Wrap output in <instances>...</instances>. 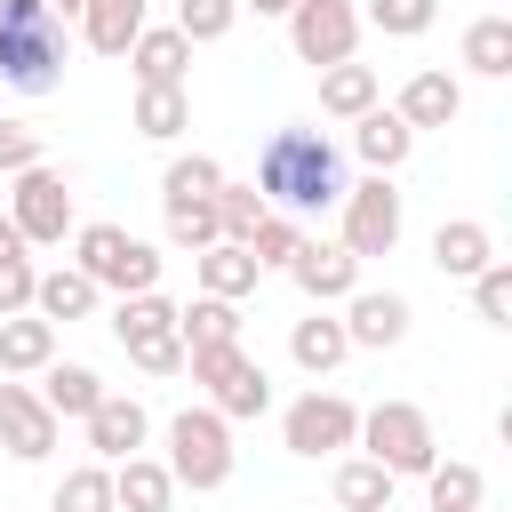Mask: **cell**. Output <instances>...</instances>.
I'll list each match as a JSON object with an SVG mask.
<instances>
[{
  "label": "cell",
  "mask_w": 512,
  "mask_h": 512,
  "mask_svg": "<svg viewBox=\"0 0 512 512\" xmlns=\"http://www.w3.org/2000/svg\"><path fill=\"white\" fill-rule=\"evenodd\" d=\"M432 16H440V0H368V24H376V32H392V40L432 32Z\"/></svg>",
  "instance_id": "obj_39"
},
{
  "label": "cell",
  "mask_w": 512,
  "mask_h": 512,
  "mask_svg": "<svg viewBox=\"0 0 512 512\" xmlns=\"http://www.w3.org/2000/svg\"><path fill=\"white\" fill-rule=\"evenodd\" d=\"M40 400H48L56 416H88V408L104 400V376L80 368V360H48V368H40Z\"/></svg>",
  "instance_id": "obj_28"
},
{
  "label": "cell",
  "mask_w": 512,
  "mask_h": 512,
  "mask_svg": "<svg viewBox=\"0 0 512 512\" xmlns=\"http://www.w3.org/2000/svg\"><path fill=\"white\" fill-rule=\"evenodd\" d=\"M168 240L200 256L208 240H224V232H216V208H208V200H200V208H168Z\"/></svg>",
  "instance_id": "obj_41"
},
{
  "label": "cell",
  "mask_w": 512,
  "mask_h": 512,
  "mask_svg": "<svg viewBox=\"0 0 512 512\" xmlns=\"http://www.w3.org/2000/svg\"><path fill=\"white\" fill-rule=\"evenodd\" d=\"M392 488H400V480H392L376 456L336 464V504H344V512H384V504H392Z\"/></svg>",
  "instance_id": "obj_31"
},
{
  "label": "cell",
  "mask_w": 512,
  "mask_h": 512,
  "mask_svg": "<svg viewBox=\"0 0 512 512\" xmlns=\"http://www.w3.org/2000/svg\"><path fill=\"white\" fill-rule=\"evenodd\" d=\"M48 512H112V464H72L48 496Z\"/></svg>",
  "instance_id": "obj_34"
},
{
  "label": "cell",
  "mask_w": 512,
  "mask_h": 512,
  "mask_svg": "<svg viewBox=\"0 0 512 512\" xmlns=\"http://www.w3.org/2000/svg\"><path fill=\"white\" fill-rule=\"evenodd\" d=\"M32 160H40V128L32 120H0V176H16Z\"/></svg>",
  "instance_id": "obj_42"
},
{
  "label": "cell",
  "mask_w": 512,
  "mask_h": 512,
  "mask_svg": "<svg viewBox=\"0 0 512 512\" xmlns=\"http://www.w3.org/2000/svg\"><path fill=\"white\" fill-rule=\"evenodd\" d=\"M392 480H424L432 464H440V440H432V416L416 408V400H376V408H360V432H352Z\"/></svg>",
  "instance_id": "obj_3"
},
{
  "label": "cell",
  "mask_w": 512,
  "mask_h": 512,
  "mask_svg": "<svg viewBox=\"0 0 512 512\" xmlns=\"http://www.w3.org/2000/svg\"><path fill=\"white\" fill-rule=\"evenodd\" d=\"M408 320H416V312H408L400 288H352V296H344V336H352L360 352H392V344L408 336Z\"/></svg>",
  "instance_id": "obj_14"
},
{
  "label": "cell",
  "mask_w": 512,
  "mask_h": 512,
  "mask_svg": "<svg viewBox=\"0 0 512 512\" xmlns=\"http://www.w3.org/2000/svg\"><path fill=\"white\" fill-rule=\"evenodd\" d=\"M144 16H152V0H80V40L96 56H128V40L144 32Z\"/></svg>",
  "instance_id": "obj_20"
},
{
  "label": "cell",
  "mask_w": 512,
  "mask_h": 512,
  "mask_svg": "<svg viewBox=\"0 0 512 512\" xmlns=\"http://www.w3.org/2000/svg\"><path fill=\"white\" fill-rule=\"evenodd\" d=\"M216 184H224V168H216L208 152H176L168 176H160V200H168V208H200V200H216Z\"/></svg>",
  "instance_id": "obj_30"
},
{
  "label": "cell",
  "mask_w": 512,
  "mask_h": 512,
  "mask_svg": "<svg viewBox=\"0 0 512 512\" xmlns=\"http://www.w3.org/2000/svg\"><path fill=\"white\" fill-rule=\"evenodd\" d=\"M472 312L488 328H512V264H480L472 272Z\"/></svg>",
  "instance_id": "obj_38"
},
{
  "label": "cell",
  "mask_w": 512,
  "mask_h": 512,
  "mask_svg": "<svg viewBox=\"0 0 512 512\" xmlns=\"http://www.w3.org/2000/svg\"><path fill=\"white\" fill-rule=\"evenodd\" d=\"M424 496H432V512H480L488 480H480V464H432L424 472Z\"/></svg>",
  "instance_id": "obj_33"
},
{
  "label": "cell",
  "mask_w": 512,
  "mask_h": 512,
  "mask_svg": "<svg viewBox=\"0 0 512 512\" xmlns=\"http://www.w3.org/2000/svg\"><path fill=\"white\" fill-rule=\"evenodd\" d=\"M96 296H104V288H96L80 264H56V272H40V280H32V312H40V320H88V312H96Z\"/></svg>",
  "instance_id": "obj_23"
},
{
  "label": "cell",
  "mask_w": 512,
  "mask_h": 512,
  "mask_svg": "<svg viewBox=\"0 0 512 512\" xmlns=\"http://www.w3.org/2000/svg\"><path fill=\"white\" fill-rule=\"evenodd\" d=\"M288 280H296L312 304H344V296L360 288V256H352L344 240H312V232H304V248L288 256Z\"/></svg>",
  "instance_id": "obj_13"
},
{
  "label": "cell",
  "mask_w": 512,
  "mask_h": 512,
  "mask_svg": "<svg viewBox=\"0 0 512 512\" xmlns=\"http://www.w3.org/2000/svg\"><path fill=\"white\" fill-rule=\"evenodd\" d=\"M240 248L256 256V272H272V264L288 272V256L304 248V216H280V208H272V216H264V224H256V232L240 240Z\"/></svg>",
  "instance_id": "obj_35"
},
{
  "label": "cell",
  "mask_w": 512,
  "mask_h": 512,
  "mask_svg": "<svg viewBox=\"0 0 512 512\" xmlns=\"http://www.w3.org/2000/svg\"><path fill=\"white\" fill-rule=\"evenodd\" d=\"M344 352H352V336H344V320H336V312H312V320H296V328H288V360H296L304 376H328Z\"/></svg>",
  "instance_id": "obj_25"
},
{
  "label": "cell",
  "mask_w": 512,
  "mask_h": 512,
  "mask_svg": "<svg viewBox=\"0 0 512 512\" xmlns=\"http://www.w3.org/2000/svg\"><path fill=\"white\" fill-rule=\"evenodd\" d=\"M168 504H176L168 464H152V456H120L112 464V512H168Z\"/></svg>",
  "instance_id": "obj_22"
},
{
  "label": "cell",
  "mask_w": 512,
  "mask_h": 512,
  "mask_svg": "<svg viewBox=\"0 0 512 512\" xmlns=\"http://www.w3.org/2000/svg\"><path fill=\"white\" fill-rule=\"evenodd\" d=\"M184 128H192V96H184V88H136V136L176 144Z\"/></svg>",
  "instance_id": "obj_29"
},
{
  "label": "cell",
  "mask_w": 512,
  "mask_h": 512,
  "mask_svg": "<svg viewBox=\"0 0 512 512\" xmlns=\"http://www.w3.org/2000/svg\"><path fill=\"white\" fill-rule=\"evenodd\" d=\"M192 272H200V296H232V304H240V296H256V280H264V272H256V256H248L240 240H208V248L192 256Z\"/></svg>",
  "instance_id": "obj_21"
},
{
  "label": "cell",
  "mask_w": 512,
  "mask_h": 512,
  "mask_svg": "<svg viewBox=\"0 0 512 512\" xmlns=\"http://www.w3.org/2000/svg\"><path fill=\"white\" fill-rule=\"evenodd\" d=\"M288 48L304 64H344L360 48V8L352 0H296L288 8Z\"/></svg>",
  "instance_id": "obj_11"
},
{
  "label": "cell",
  "mask_w": 512,
  "mask_h": 512,
  "mask_svg": "<svg viewBox=\"0 0 512 512\" xmlns=\"http://www.w3.org/2000/svg\"><path fill=\"white\" fill-rule=\"evenodd\" d=\"M32 248H0V312H32Z\"/></svg>",
  "instance_id": "obj_40"
},
{
  "label": "cell",
  "mask_w": 512,
  "mask_h": 512,
  "mask_svg": "<svg viewBox=\"0 0 512 512\" xmlns=\"http://www.w3.org/2000/svg\"><path fill=\"white\" fill-rule=\"evenodd\" d=\"M240 24V0H176V32L192 40V48H208V40H224Z\"/></svg>",
  "instance_id": "obj_37"
},
{
  "label": "cell",
  "mask_w": 512,
  "mask_h": 512,
  "mask_svg": "<svg viewBox=\"0 0 512 512\" xmlns=\"http://www.w3.org/2000/svg\"><path fill=\"white\" fill-rule=\"evenodd\" d=\"M112 336H120V352H128L144 376H176V368H184L176 304H168L160 288H136V296H120V312H112Z\"/></svg>",
  "instance_id": "obj_6"
},
{
  "label": "cell",
  "mask_w": 512,
  "mask_h": 512,
  "mask_svg": "<svg viewBox=\"0 0 512 512\" xmlns=\"http://www.w3.org/2000/svg\"><path fill=\"white\" fill-rule=\"evenodd\" d=\"M184 64H192V40H184L176 24H144V32L128 40L136 88H184Z\"/></svg>",
  "instance_id": "obj_16"
},
{
  "label": "cell",
  "mask_w": 512,
  "mask_h": 512,
  "mask_svg": "<svg viewBox=\"0 0 512 512\" xmlns=\"http://www.w3.org/2000/svg\"><path fill=\"white\" fill-rule=\"evenodd\" d=\"M40 8H48V16H80V0H40Z\"/></svg>",
  "instance_id": "obj_44"
},
{
  "label": "cell",
  "mask_w": 512,
  "mask_h": 512,
  "mask_svg": "<svg viewBox=\"0 0 512 512\" xmlns=\"http://www.w3.org/2000/svg\"><path fill=\"white\" fill-rule=\"evenodd\" d=\"M176 336H184V352H200V344H240V304H232V296H192V304H176Z\"/></svg>",
  "instance_id": "obj_26"
},
{
  "label": "cell",
  "mask_w": 512,
  "mask_h": 512,
  "mask_svg": "<svg viewBox=\"0 0 512 512\" xmlns=\"http://www.w3.org/2000/svg\"><path fill=\"white\" fill-rule=\"evenodd\" d=\"M8 224L24 232V248H64V232H72V192H64V176H56L48 160L16 168V184H8Z\"/></svg>",
  "instance_id": "obj_8"
},
{
  "label": "cell",
  "mask_w": 512,
  "mask_h": 512,
  "mask_svg": "<svg viewBox=\"0 0 512 512\" xmlns=\"http://www.w3.org/2000/svg\"><path fill=\"white\" fill-rule=\"evenodd\" d=\"M432 264H440L448 280H472L480 264H496V232H488L480 216H448V224L432 232Z\"/></svg>",
  "instance_id": "obj_19"
},
{
  "label": "cell",
  "mask_w": 512,
  "mask_h": 512,
  "mask_svg": "<svg viewBox=\"0 0 512 512\" xmlns=\"http://www.w3.org/2000/svg\"><path fill=\"white\" fill-rule=\"evenodd\" d=\"M408 128H448L456 112H464V88L448 80V72H416L408 88H400V104H392Z\"/></svg>",
  "instance_id": "obj_24"
},
{
  "label": "cell",
  "mask_w": 512,
  "mask_h": 512,
  "mask_svg": "<svg viewBox=\"0 0 512 512\" xmlns=\"http://www.w3.org/2000/svg\"><path fill=\"white\" fill-rule=\"evenodd\" d=\"M464 64H472L480 80H504V72H512V16H480V24H464Z\"/></svg>",
  "instance_id": "obj_32"
},
{
  "label": "cell",
  "mask_w": 512,
  "mask_h": 512,
  "mask_svg": "<svg viewBox=\"0 0 512 512\" xmlns=\"http://www.w3.org/2000/svg\"><path fill=\"white\" fill-rule=\"evenodd\" d=\"M184 368H192V384H208V408H216L224 424L272 408V376H264L240 344H200V352H184Z\"/></svg>",
  "instance_id": "obj_7"
},
{
  "label": "cell",
  "mask_w": 512,
  "mask_h": 512,
  "mask_svg": "<svg viewBox=\"0 0 512 512\" xmlns=\"http://www.w3.org/2000/svg\"><path fill=\"white\" fill-rule=\"evenodd\" d=\"M352 152H360V160H368L376 176H392V168H400V160L416 152V128H408V120H400L392 104H368V112L352 120Z\"/></svg>",
  "instance_id": "obj_17"
},
{
  "label": "cell",
  "mask_w": 512,
  "mask_h": 512,
  "mask_svg": "<svg viewBox=\"0 0 512 512\" xmlns=\"http://www.w3.org/2000/svg\"><path fill=\"white\" fill-rule=\"evenodd\" d=\"M240 8H256V16H288L296 0H240Z\"/></svg>",
  "instance_id": "obj_43"
},
{
  "label": "cell",
  "mask_w": 512,
  "mask_h": 512,
  "mask_svg": "<svg viewBox=\"0 0 512 512\" xmlns=\"http://www.w3.org/2000/svg\"><path fill=\"white\" fill-rule=\"evenodd\" d=\"M72 264H80L96 288H120V296L160 288V248L136 240V232H120V224H80V232H72Z\"/></svg>",
  "instance_id": "obj_5"
},
{
  "label": "cell",
  "mask_w": 512,
  "mask_h": 512,
  "mask_svg": "<svg viewBox=\"0 0 512 512\" xmlns=\"http://www.w3.org/2000/svg\"><path fill=\"white\" fill-rule=\"evenodd\" d=\"M384 512H392V504H384Z\"/></svg>",
  "instance_id": "obj_45"
},
{
  "label": "cell",
  "mask_w": 512,
  "mask_h": 512,
  "mask_svg": "<svg viewBox=\"0 0 512 512\" xmlns=\"http://www.w3.org/2000/svg\"><path fill=\"white\" fill-rule=\"evenodd\" d=\"M208 208H216V232H224V240H248V232L272 216L256 184H216V200H208Z\"/></svg>",
  "instance_id": "obj_36"
},
{
  "label": "cell",
  "mask_w": 512,
  "mask_h": 512,
  "mask_svg": "<svg viewBox=\"0 0 512 512\" xmlns=\"http://www.w3.org/2000/svg\"><path fill=\"white\" fill-rule=\"evenodd\" d=\"M344 248L368 264V256H392L400 248V192H392V176H360V184H344Z\"/></svg>",
  "instance_id": "obj_9"
},
{
  "label": "cell",
  "mask_w": 512,
  "mask_h": 512,
  "mask_svg": "<svg viewBox=\"0 0 512 512\" xmlns=\"http://www.w3.org/2000/svg\"><path fill=\"white\" fill-rule=\"evenodd\" d=\"M368 104H376V72L368 64H352V56L344 64H320V112L328 120H360Z\"/></svg>",
  "instance_id": "obj_27"
},
{
  "label": "cell",
  "mask_w": 512,
  "mask_h": 512,
  "mask_svg": "<svg viewBox=\"0 0 512 512\" xmlns=\"http://www.w3.org/2000/svg\"><path fill=\"white\" fill-rule=\"evenodd\" d=\"M352 432H360V408L344 392H320V384L304 400H288V416H280L288 456H336V448H352Z\"/></svg>",
  "instance_id": "obj_10"
},
{
  "label": "cell",
  "mask_w": 512,
  "mask_h": 512,
  "mask_svg": "<svg viewBox=\"0 0 512 512\" xmlns=\"http://www.w3.org/2000/svg\"><path fill=\"white\" fill-rule=\"evenodd\" d=\"M168 480L192 488V496H208V488L232 480V424H224L216 408H184V416H168Z\"/></svg>",
  "instance_id": "obj_4"
},
{
  "label": "cell",
  "mask_w": 512,
  "mask_h": 512,
  "mask_svg": "<svg viewBox=\"0 0 512 512\" xmlns=\"http://www.w3.org/2000/svg\"><path fill=\"white\" fill-rule=\"evenodd\" d=\"M88 448H96V464H120V456H136L144 448V432H152V416H144V400H128V392H104L88 416Z\"/></svg>",
  "instance_id": "obj_15"
},
{
  "label": "cell",
  "mask_w": 512,
  "mask_h": 512,
  "mask_svg": "<svg viewBox=\"0 0 512 512\" xmlns=\"http://www.w3.org/2000/svg\"><path fill=\"white\" fill-rule=\"evenodd\" d=\"M256 192L280 216H320L344 200V152L320 128H272L256 152Z\"/></svg>",
  "instance_id": "obj_1"
},
{
  "label": "cell",
  "mask_w": 512,
  "mask_h": 512,
  "mask_svg": "<svg viewBox=\"0 0 512 512\" xmlns=\"http://www.w3.org/2000/svg\"><path fill=\"white\" fill-rule=\"evenodd\" d=\"M56 408L32 392V384H16V376H0V448L16 456V464H40L48 448H56Z\"/></svg>",
  "instance_id": "obj_12"
},
{
  "label": "cell",
  "mask_w": 512,
  "mask_h": 512,
  "mask_svg": "<svg viewBox=\"0 0 512 512\" xmlns=\"http://www.w3.org/2000/svg\"><path fill=\"white\" fill-rule=\"evenodd\" d=\"M56 360V320L40 312H0V376H40Z\"/></svg>",
  "instance_id": "obj_18"
},
{
  "label": "cell",
  "mask_w": 512,
  "mask_h": 512,
  "mask_svg": "<svg viewBox=\"0 0 512 512\" xmlns=\"http://www.w3.org/2000/svg\"><path fill=\"white\" fill-rule=\"evenodd\" d=\"M0 80L16 96L64 88V16H48L40 0H0Z\"/></svg>",
  "instance_id": "obj_2"
}]
</instances>
